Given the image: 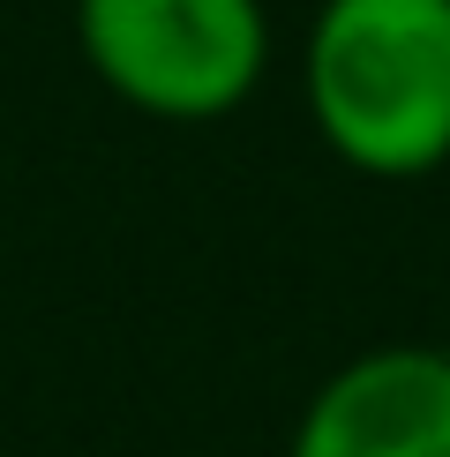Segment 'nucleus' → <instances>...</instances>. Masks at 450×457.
Masks as SVG:
<instances>
[{
  "mask_svg": "<svg viewBox=\"0 0 450 457\" xmlns=\"http://www.w3.org/2000/svg\"><path fill=\"white\" fill-rule=\"evenodd\" d=\"M75 53L143 120H225L262 90V0H75Z\"/></svg>",
  "mask_w": 450,
  "mask_h": 457,
  "instance_id": "f03ea898",
  "label": "nucleus"
},
{
  "mask_svg": "<svg viewBox=\"0 0 450 457\" xmlns=\"http://www.w3.org/2000/svg\"><path fill=\"white\" fill-rule=\"evenodd\" d=\"M315 143L361 180L450 165V0H323L300 37Z\"/></svg>",
  "mask_w": 450,
  "mask_h": 457,
  "instance_id": "f257e3e1",
  "label": "nucleus"
},
{
  "mask_svg": "<svg viewBox=\"0 0 450 457\" xmlns=\"http://www.w3.org/2000/svg\"><path fill=\"white\" fill-rule=\"evenodd\" d=\"M286 457H450V353L375 345L323 375Z\"/></svg>",
  "mask_w": 450,
  "mask_h": 457,
  "instance_id": "7ed1b4c3",
  "label": "nucleus"
}]
</instances>
